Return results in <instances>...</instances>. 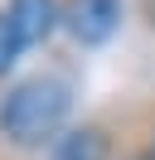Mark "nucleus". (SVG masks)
<instances>
[{
    "label": "nucleus",
    "instance_id": "obj_1",
    "mask_svg": "<svg viewBox=\"0 0 155 160\" xmlns=\"http://www.w3.org/2000/svg\"><path fill=\"white\" fill-rule=\"evenodd\" d=\"M73 88L58 73H34L5 88L0 97V141L15 150H48L68 131Z\"/></svg>",
    "mask_w": 155,
    "mask_h": 160
},
{
    "label": "nucleus",
    "instance_id": "obj_2",
    "mask_svg": "<svg viewBox=\"0 0 155 160\" xmlns=\"http://www.w3.org/2000/svg\"><path fill=\"white\" fill-rule=\"evenodd\" d=\"M63 29L82 49H102L121 29V0H63Z\"/></svg>",
    "mask_w": 155,
    "mask_h": 160
},
{
    "label": "nucleus",
    "instance_id": "obj_3",
    "mask_svg": "<svg viewBox=\"0 0 155 160\" xmlns=\"http://www.w3.org/2000/svg\"><path fill=\"white\" fill-rule=\"evenodd\" d=\"M5 15H10L24 49H34V44L53 39V29H63V5L58 0H10Z\"/></svg>",
    "mask_w": 155,
    "mask_h": 160
},
{
    "label": "nucleus",
    "instance_id": "obj_4",
    "mask_svg": "<svg viewBox=\"0 0 155 160\" xmlns=\"http://www.w3.org/2000/svg\"><path fill=\"white\" fill-rule=\"evenodd\" d=\"M48 160H112V136H107L97 121L68 126L63 136L48 146Z\"/></svg>",
    "mask_w": 155,
    "mask_h": 160
},
{
    "label": "nucleus",
    "instance_id": "obj_5",
    "mask_svg": "<svg viewBox=\"0 0 155 160\" xmlns=\"http://www.w3.org/2000/svg\"><path fill=\"white\" fill-rule=\"evenodd\" d=\"M19 53H24V44H19V34H15V24H10V15L0 10V78L19 63Z\"/></svg>",
    "mask_w": 155,
    "mask_h": 160
},
{
    "label": "nucleus",
    "instance_id": "obj_6",
    "mask_svg": "<svg viewBox=\"0 0 155 160\" xmlns=\"http://www.w3.org/2000/svg\"><path fill=\"white\" fill-rule=\"evenodd\" d=\"M126 160H155V146L150 150H136V155H126Z\"/></svg>",
    "mask_w": 155,
    "mask_h": 160
}]
</instances>
